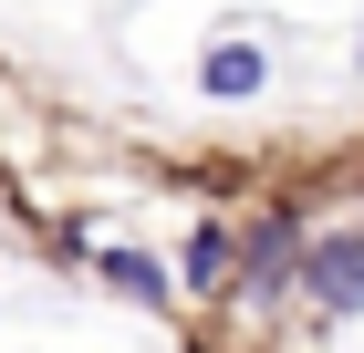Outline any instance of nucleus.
Returning a JSON list of instances; mask_svg holds the SVG:
<instances>
[{"mask_svg": "<svg viewBox=\"0 0 364 353\" xmlns=\"http://www.w3.org/2000/svg\"><path fill=\"white\" fill-rule=\"evenodd\" d=\"M302 208H250L240 218V281H229V291L240 301H271L281 281H302Z\"/></svg>", "mask_w": 364, "mask_h": 353, "instance_id": "obj_1", "label": "nucleus"}, {"mask_svg": "<svg viewBox=\"0 0 364 353\" xmlns=\"http://www.w3.org/2000/svg\"><path fill=\"white\" fill-rule=\"evenodd\" d=\"M302 301L312 312H364V229H312L302 239Z\"/></svg>", "mask_w": 364, "mask_h": 353, "instance_id": "obj_2", "label": "nucleus"}, {"mask_svg": "<svg viewBox=\"0 0 364 353\" xmlns=\"http://www.w3.org/2000/svg\"><path fill=\"white\" fill-rule=\"evenodd\" d=\"M240 281V218H198L188 239H177V291L188 301H219Z\"/></svg>", "mask_w": 364, "mask_h": 353, "instance_id": "obj_3", "label": "nucleus"}, {"mask_svg": "<svg viewBox=\"0 0 364 353\" xmlns=\"http://www.w3.org/2000/svg\"><path fill=\"white\" fill-rule=\"evenodd\" d=\"M94 271H105L114 281V291H125V301H146V312H177V271H167V260H146V249H94Z\"/></svg>", "mask_w": 364, "mask_h": 353, "instance_id": "obj_4", "label": "nucleus"}, {"mask_svg": "<svg viewBox=\"0 0 364 353\" xmlns=\"http://www.w3.org/2000/svg\"><path fill=\"white\" fill-rule=\"evenodd\" d=\"M260 83H271V63H260V42H219V53L198 63V94H208V104H250Z\"/></svg>", "mask_w": 364, "mask_h": 353, "instance_id": "obj_5", "label": "nucleus"}, {"mask_svg": "<svg viewBox=\"0 0 364 353\" xmlns=\"http://www.w3.org/2000/svg\"><path fill=\"white\" fill-rule=\"evenodd\" d=\"M354 73H364V31H354Z\"/></svg>", "mask_w": 364, "mask_h": 353, "instance_id": "obj_6", "label": "nucleus"}]
</instances>
